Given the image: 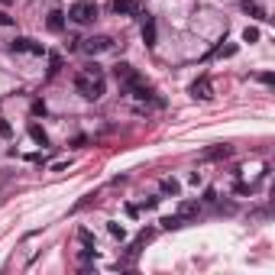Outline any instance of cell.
Listing matches in <instances>:
<instances>
[{
	"instance_id": "20",
	"label": "cell",
	"mask_w": 275,
	"mask_h": 275,
	"mask_svg": "<svg viewBox=\"0 0 275 275\" xmlns=\"http://www.w3.org/2000/svg\"><path fill=\"white\" fill-rule=\"evenodd\" d=\"M243 39H246V42H259V30H256V26H246V30H243Z\"/></svg>"
},
{
	"instance_id": "7",
	"label": "cell",
	"mask_w": 275,
	"mask_h": 275,
	"mask_svg": "<svg viewBox=\"0 0 275 275\" xmlns=\"http://www.w3.org/2000/svg\"><path fill=\"white\" fill-rule=\"evenodd\" d=\"M152 236H156V230H142L140 236L133 240V246H130V259H133L136 252H140V250H142V246H146V243H149V240H152Z\"/></svg>"
},
{
	"instance_id": "16",
	"label": "cell",
	"mask_w": 275,
	"mask_h": 275,
	"mask_svg": "<svg viewBox=\"0 0 275 275\" xmlns=\"http://www.w3.org/2000/svg\"><path fill=\"white\" fill-rule=\"evenodd\" d=\"M133 72V65H126V62H120V65H114V74H116V81H123L126 74Z\"/></svg>"
},
{
	"instance_id": "17",
	"label": "cell",
	"mask_w": 275,
	"mask_h": 275,
	"mask_svg": "<svg viewBox=\"0 0 275 275\" xmlns=\"http://www.w3.org/2000/svg\"><path fill=\"white\" fill-rule=\"evenodd\" d=\"M107 233H110L114 240H126V230H123L120 224H107Z\"/></svg>"
},
{
	"instance_id": "9",
	"label": "cell",
	"mask_w": 275,
	"mask_h": 275,
	"mask_svg": "<svg viewBox=\"0 0 275 275\" xmlns=\"http://www.w3.org/2000/svg\"><path fill=\"white\" fill-rule=\"evenodd\" d=\"M243 10L250 13V16H256V20H269L266 10H262V4H256V0H243Z\"/></svg>"
},
{
	"instance_id": "11",
	"label": "cell",
	"mask_w": 275,
	"mask_h": 275,
	"mask_svg": "<svg viewBox=\"0 0 275 275\" xmlns=\"http://www.w3.org/2000/svg\"><path fill=\"white\" fill-rule=\"evenodd\" d=\"M26 133H30L32 140L39 142V146H49V136H46V130L39 126V123H30V130H26Z\"/></svg>"
},
{
	"instance_id": "19",
	"label": "cell",
	"mask_w": 275,
	"mask_h": 275,
	"mask_svg": "<svg viewBox=\"0 0 275 275\" xmlns=\"http://www.w3.org/2000/svg\"><path fill=\"white\" fill-rule=\"evenodd\" d=\"M220 156H230V146H220V149H210V152H204V159H220Z\"/></svg>"
},
{
	"instance_id": "6",
	"label": "cell",
	"mask_w": 275,
	"mask_h": 275,
	"mask_svg": "<svg viewBox=\"0 0 275 275\" xmlns=\"http://www.w3.org/2000/svg\"><path fill=\"white\" fill-rule=\"evenodd\" d=\"M114 13H120V16H136L140 13V0H114Z\"/></svg>"
},
{
	"instance_id": "5",
	"label": "cell",
	"mask_w": 275,
	"mask_h": 275,
	"mask_svg": "<svg viewBox=\"0 0 275 275\" xmlns=\"http://www.w3.org/2000/svg\"><path fill=\"white\" fill-rule=\"evenodd\" d=\"M210 91H214V88H210V78H208V74H201V78L191 84V98H194V100H210V98H214Z\"/></svg>"
},
{
	"instance_id": "12",
	"label": "cell",
	"mask_w": 275,
	"mask_h": 275,
	"mask_svg": "<svg viewBox=\"0 0 275 275\" xmlns=\"http://www.w3.org/2000/svg\"><path fill=\"white\" fill-rule=\"evenodd\" d=\"M198 208H201L198 201H182V204H178V217H194Z\"/></svg>"
},
{
	"instance_id": "10",
	"label": "cell",
	"mask_w": 275,
	"mask_h": 275,
	"mask_svg": "<svg viewBox=\"0 0 275 275\" xmlns=\"http://www.w3.org/2000/svg\"><path fill=\"white\" fill-rule=\"evenodd\" d=\"M49 30H52V32H62V30H65V13H62V10H52V13H49Z\"/></svg>"
},
{
	"instance_id": "14",
	"label": "cell",
	"mask_w": 275,
	"mask_h": 275,
	"mask_svg": "<svg viewBox=\"0 0 275 275\" xmlns=\"http://www.w3.org/2000/svg\"><path fill=\"white\" fill-rule=\"evenodd\" d=\"M78 240L88 246V250H94V246H98V240H94V233H91V230H78Z\"/></svg>"
},
{
	"instance_id": "24",
	"label": "cell",
	"mask_w": 275,
	"mask_h": 275,
	"mask_svg": "<svg viewBox=\"0 0 275 275\" xmlns=\"http://www.w3.org/2000/svg\"><path fill=\"white\" fill-rule=\"evenodd\" d=\"M13 23V16H10V13H4V10H0V26H10Z\"/></svg>"
},
{
	"instance_id": "13",
	"label": "cell",
	"mask_w": 275,
	"mask_h": 275,
	"mask_svg": "<svg viewBox=\"0 0 275 275\" xmlns=\"http://www.w3.org/2000/svg\"><path fill=\"white\" fill-rule=\"evenodd\" d=\"M182 224H184V217H178V214H172V217H162V230H178Z\"/></svg>"
},
{
	"instance_id": "4",
	"label": "cell",
	"mask_w": 275,
	"mask_h": 275,
	"mask_svg": "<svg viewBox=\"0 0 275 275\" xmlns=\"http://www.w3.org/2000/svg\"><path fill=\"white\" fill-rule=\"evenodd\" d=\"M10 49H13V52H30V55H46V46L32 42V39H26V36H16V39L10 42Z\"/></svg>"
},
{
	"instance_id": "2",
	"label": "cell",
	"mask_w": 275,
	"mask_h": 275,
	"mask_svg": "<svg viewBox=\"0 0 275 275\" xmlns=\"http://www.w3.org/2000/svg\"><path fill=\"white\" fill-rule=\"evenodd\" d=\"M68 20H74V23H91V20H98V4H91V0H78V4L68 6Z\"/></svg>"
},
{
	"instance_id": "21",
	"label": "cell",
	"mask_w": 275,
	"mask_h": 275,
	"mask_svg": "<svg viewBox=\"0 0 275 275\" xmlns=\"http://www.w3.org/2000/svg\"><path fill=\"white\" fill-rule=\"evenodd\" d=\"M62 68V55H49V74H58Z\"/></svg>"
},
{
	"instance_id": "15",
	"label": "cell",
	"mask_w": 275,
	"mask_h": 275,
	"mask_svg": "<svg viewBox=\"0 0 275 275\" xmlns=\"http://www.w3.org/2000/svg\"><path fill=\"white\" fill-rule=\"evenodd\" d=\"M162 191H165V194H178V191H182V184H178L175 178H165V182H162Z\"/></svg>"
},
{
	"instance_id": "23",
	"label": "cell",
	"mask_w": 275,
	"mask_h": 275,
	"mask_svg": "<svg viewBox=\"0 0 275 275\" xmlns=\"http://www.w3.org/2000/svg\"><path fill=\"white\" fill-rule=\"evenodd\" d=\"M32 114H36V116H46V104H42V100H36V104H32Z\"/></svg>"
},
{
	"instance_id": "1",
	"label": "cell",
	"mask_w": 275,
	"mask_h": 275,
	"mask_svg": "<svg viewBox=\"0 0 275 275\" xmlns=\"http://www.w3.org/2000/svg\"><path fill=\"white\" fill-rule=\"evenodd\" d=\"M104 88H107V81H104V72H100L98 62L84 65L78 74H74V91H78L81 98H88V100L104 98Z\"/></svg>"
},
{
	"instance_id": "3",
	"label": "cell",
	"mask_w": 275,
	"mask_h": 275,
	"mask_svg": "<svg viewBox=\"0 0 275 275\" xmlns=\"http://www.w3.org/2000/svg\"><path fill=\"white\" fill-rule=\"evenodd\" d=\"M107 49H114V39H110V36H91V39L81 42V52H84V55H100Z\"/></svg>"
},
{
	"instance_id": "8",
	"label": "cell",
	"mask_w": 275,
	"mask_h": 275,
	"mask_svg": "<svg viewBox=\"0 0 275 275\" xmlns=\"http://www.w3.org/2000/svg\"><path fill=\"white\" fill-rule=\"evenodd\" d=\"M142 42H146L149 49L156 46V20L152 16H146V23H142Z\"/></svg>"
},
{
	"instance_id": "22",
	"label": "cell",
	"mask_w": 275,
	"mask_h": 275,
	"mask_svg": "<svg viewBox=\"0 0 275 275\" xmlns=\"http://www.w3.org/2000/svg\"><path fill=\"white\" fill-rule=\"evenodd\" d=\"M0 136H4V140H10V136H13V130H10V123H6V120H0Z\"/></svg>"
},
{
	"instance_id": "18",
	"label": "cell",
	"mask_w": 275,
	"mask_h": 275,
	"mask_svg": "<svg viewBox=\"0 0 275 275\" xmlns=\"http://www.w3.org/2000/svg\"><path fill=\"white\" fill-rule=\"evenodd\" d=\"M214 55H220V58H233V55H236V46H217Z\"/></svg>"
}]
</instances>
